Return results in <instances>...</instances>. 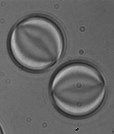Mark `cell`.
Listing matches in <instances>:
<instances>
[{"instance_id":"6da1fadb","label":"cell","mask_w":114,"mask_h":134,"mask_svg":"<svg viewBox=\"0 0 114 134\" xmlns=\"http://www.w3.org/2000/svg\"><path fill=\"white\" fill-rule=\"evenodd\" d=\"M51 99L64 114L76 118L91 115L105 100L107 86L104 76L94 66L76 61L61 67L50 85Z\"/></svg>"},{"instance_id":"7a4b0ae2","label":"cell","mask_w":114,"mask_h":134,"mask_svg":"<svg viewBox=\"0 0 114 134\" xmlns=\"http://www.w3.org/2000/svg\"><path fill=\"white\" fill-rule=\"evenodd\" d=\"M14 61L32 71L47 70L59 61L64 52L65 41L58 25L47 17L33 15L14 26L9 41Z\"/></svg>"}]
</instances>
